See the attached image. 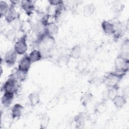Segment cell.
Wrapping results in <instances>:
<instances>
[{"label":"cell","instance_id":"1","mask_svg":"<svg viewBox=\"0 0 129 129\" xmlns=\"http://www.w3.org/2000/svg\"><path fill=\"white\" fill-rule=\"evenodd\" d=\"M55 44V41L53 36L48 34L46 32L37 36L35 43L37 49L39 50L42 53V58L44 55L45 56H48Z\"/></svg>","mask_w":129,"mask_h":129},{"label":"cell","instance_id":"2","mask_svg":"<svg viewBox=\"0 0 129 129\" xmlns=\"http://www.w3.org/2000/svg\"><path fill=\"white\" fill-rule=\"evenodd\" d=\"M126 74H120L115 72H109L103 78V83L107 87L118 86V84Z\"/></svg>","mask_w":129,"mask_h":129},{"label":"cell","instance_id":"3","mask_svg":"<svg viewBox=\"0 0 129 129\" xmlns=\"http://www.w3.org/2000/svg\"><path fill=\"white\" fill-rule=\"evenodd\" d=\"M19 82L12 74L7 81L4 83L2 87V91L8 92L16 94L19 90L20 87Z\"/></svg>","mask_w":129,"mask_h":129},{"label":"cell","instance_id":"4","mask_svg":"<svg viewBox=\"0 0 129 129\" xmlns=\"http://www.w3.org/2000/svg\"><path fill=\"white\" fill-rule=\"evenodd\" d=\"M115 72L120 74H126L129 69V59L118 55L114 60Z\"/></svg>","mask_w":129,"mask_h":129},{"label":"cell","instance_id":"5","mask_svg":"<svg viewBox=\"0 0 129 129\" xmlns=\"http://www.w3.org/2000/svg\"><path fill=\"white\" fill-rule=\"evenodd\" d=\"M14 49L19 55L24 54L28 49L27 44V35L24 34L15 42Z\"/></svg>","mask_w":129,"mask_h":129},{"label":"cell","instance_id":"6","mask_svg":"<svg viewBox=\"0 0 129 129\" xmlns=\"http://www.w3.org/2000/svg\"><path fill=\"white\" fill-rule=\"evenodd\" d=\"M47 23V19L43 18L37 21L31 25V29L32 32L37 36L45 32L46 25Z\"/></svg>","mask_w":129,"mask_h":129},{"label":"cell","instance_id":"7","mask_svg":"<svg viewBox=\"0 0 129 129\" xmlns=\"http://www.w3.org/2000/svg\"><path fill=\"white\" fill-rule=\"evenodd\" d=\"M15 6V5L11 4L7 12L4 16L8 23H11L16 19L19 18V14L16 11Z\"/></svg>","mask_w":129,"mask_h":129},{"label":"cell","instance_id":"8","mask_svg":"<svg viewBox=\"0 0 129 129\" xmlns=\"http://www.w3.org/2000/svg\"><path fill=\"white\" fill-rule=\"evenodd\" d=\"M17 53L14 49H10L6 52L4 56V61L9 67L13 66L17 59Z\"/></svg>","mask_w":129,"mask_h":129},{"label":"cell","instance_id":"9","mask_svg":"<svg viewBox=\"0 0 129 129\" xmlns=\"http://www.w3.org/2000/svg\"><path fill=\"white\" fill-rule=\"evenodd\" d=\"M115 27V32L113 34L114 39L118 40L123 36L126 31L127 27L126 25L122 22H118L114 24Z\"/></svg>","mask_w":129,"mask_h":129},{"label":"cell","instance_id":"10","mask_svg":"<svg viewBox=\"0 0 129 129\" xmlns=\"http://www.w3.org/2000/svg\"><path fill=\"white\" fill-rule=\"evenodd\" d=\"M20 6L22 9L27 15H31L35 10V5L32 1L23 0L20 2Z\"/></svg>","mask_w":129,"mask_h":129},{"label":"cell","instance_id":"11","mask_svg":"<svg viewBox=\"0 0 129 129\" xmlns=\"http://www.w3.org/2000/svg\"><path fill=\"white\" fill-rule=\"evenodd\" d=\"M31 63H32L31 62L29 55H25L20 60L18 63V69L28 72L31 67Z\"/></svg>","mask_w":129,"mask_h":129},{"label":"cell","instance_id":"12","mask_svg":"<svg viewBox=\"0 0 129 129\" xmlns=\"http://www.w3.org/2000/svg\"><path fill=\"white\" fill-rule=\"evenodd\" d=\"M15 94L8 92H4V94L1 98L2 105L5 107H9L11 105L14 98Z\"/></svg>","mask_w":129,"mask_h":129},{"label":"cell","instance_id":"13","mask_svg":"<svg viewBox=\"0 0 129 129\" xmlns=\"http://www.w3.org/2000/svg\"><path fill=\"white\" fill-rule=\"evenodd\" d=\"M24 109V107L19 103H16L14 104L11 111V114L12 118L13 119L19 118L23 112Z\"/></svg>","mask_w":129,"mask_h":129},{"label":"cell","instance_id":"14","mask_svg":"<svg viewBox=\"0 0 129 129\" xmlns=\"http://www.w3.org/2000/svg\"><path fill=\"white\" fill-rule=\"evenodd\" d=\"M118 55L124 58L129 59V40L127 38L125 39L122 42Z\"/></svg>","mask_w":129,"mask_h":129},{"label":"cell","instance_id":"15","mask_svg":"<svg viewBox=\"0 0 129 129\" xmlns=\"http://www.w3.org/2000/svg\"><path fill=\"white\" fill-rule=\"evenodd\" d=\"M101 27L104 33L107 35H113L115 32L114 23L108 21H103L101 23Z\"/></svg>","mask_w":129,"mask_h":129},{"label":"cell","instance_id":"16","mask_svg":"<svg viewBox=\"0 0 129 129\" xmlns=\"http://www.w3.org/2000/svg\"><path fill=\"white\" fill-rule=\"evenodd\" d=\"M112 101L116 108H120L126 103L127 99L122 95L117 94L112 99Z\"/></svg>","mask_w":129,"mask_h":129},{"label":"cell","instance_id":"17","mask_svg":"<svg viewBox=\"0 0 129 129\" xmlns=\"http://www.w3.org/2000/svg\"><path fill=\"white\" fill-rule=\"evenodd\" d=\"M88 118L89 115L86 112H80L74 117V121L76 125L81 126L84 125Z\"/></svg>","mask_w":129,"mask_h":129},{"label":"cell","instance_id":"18","mask_svg":"<svg viewBox=\"0 0 129 129\" xmlns=\"http://www.w3.org/2000/svg\"><path fill=\"white\" fill-rule=\"evenodd\" d=\"M58 25L54 22H48L46 25L45 32L52 36L56 35L58 33Z\"/></svg>","mask_w":129,"mask_h":129},{"label":"cell","instance_id":"19","mask_svg":"<svg viewBox=\"0 0 129 129\" xmlns=\"http://www.w3.org/2000/svg\"><path fill=\"white\" fill-rule=\"evenodd\" d=\"M71 58L69 54H60L57 59V64L59 67H64L67 66L69 63Z\"/></svg>","mask_w":129,"mask_h":129},{"label":"cell","instance_id":"20","mask_svg":"<svg viewBox=\"0 0 129 129\" xmlns=\"http://www.w3.org/2000/svg\"><path fill=\"white\" fill-rule=\"evenodd\" d=\"M82 54V48L79 44H76L72 47L69 53L71 58L77 59L81 57Z\"/></svg>","mask_w":129,"mask_h":129},{"label":"cell","instance_id":"21","mask_svg":"<svg viewBox=\"0 0 129 129\" xmlns=\"http://www.w3.org/2000/svg\"><path fill=\"white\" fill-rule=\"evenodd\" d=\"M29 103L32 106H35L40 101V96L38 92H34L31 93L28 97Z\"/></svg>","mask_w":129,"mask_h":129},{"label":"cell","instance_id":"22","mask_svg":"<svg viewBox=\"0 0 129 129\" xmlns=\"http://www.w3.org/2000/svg\"><path fill=\"white\" fill-rule=\"evenodd\" d=\"M28 55L32 63L37 62L42 58V55L41 51L37 49L33 50Z\"/></svg>","mask_w":129,"mask_h":129},{"label":"cell","instance_id":"23","mask_svg":"<svg viewBox=\"0 0 129 129\" xmlns=\"http://www.w3.org/2000/svg\"><path fill=\"white\" fill-rule=\"evenodd\" d=\"M28 72L21 70L17 68L15 72L13 74L14 76L20 82H24L27 78Z\"/></svg>","mask_w":129,"mask_h":129},{"label":"cell","instance_id":"24","mask_svg":"<svg viewBox=\"0 0 129 129\" xmlns=\"http://www.w3.org/2000/svg\"><path fill=\"white\" fill-rule=\"evenodd\" d=\"M107 106L106 102L102 100L96 104L94 107V111L97 113L102 114L105 112Z\"/></svg>","mask_w":129,"mask_h":129},{"label":"cell","instance_id":"25","mask_svg":"<svg viewBox=\"0 0 129 129\" xmlns=\"http://www.w3.org/2000/svg\"><path fill=\"white\" fill-rule=\"evenodd\" d=\"M92 99L93 95L92 93L90 92H86L82 96L81 99V102L84 107H86L88 104L90 103Z\"/></svg>","mask_w":129,"mask_h":129},{"label":"cell","instance_id":"26","mask_svg":"<svg viewBox=\"0 0 129 129\" xmlns=\"http://www.w3.org/2000/svg\"><path fill=\"white\" fill-rule=\"evenodd\" d=\"M119 89V87H107L106 90L107 93V95L109 100H111L117 95L118 91Z\"/></svg>","mask_w":129,"mask_h":129},{"label":"cell","instance_id":"27","mask_svg":"<svg viewBox=\"0 0 129 129\" xmlns=\"http://www.w3.org/2000/svg\"><path fill=\"white\" fill-rule=\"evenodd\" d=\"M95 11V7L92 4L86 5L84 8L83 12L85 16H90L92 15Z\"/></svg>","mask_w":129,"mask_h":129},{"label":"cell","instance_id":"28","mask_svg":"<svg viewBox=\"0 0 129 129\" xmlns=\"http://www.w3.org/2000/svg\"><path fill=\"white\" fill-rule=\"evenodd\" d=\"M9 6L6 1H1L0 2V14L1 17L5 16L9 9Z\"/></svg>","mask_w":129,"mask_h":129},{"label":"cell","instance_id":"29","mask_svg":"<svg viewBox=\"0 0 129 129\" xmlns=\"http://www.w3.org/2000/svg\"><path fill=\"white\" fill-rule=\"evenodd\" d=\"M49 120H50V118L49 116L47 114H44L40 121V127L41 128H46L47 127L49 123Z\"/></svg>","mask_w":129,"mask_h":129},{"label":"cell","instance_id":"30","mask_svg":"<svg viewBox=\"0 0 129 129\" xmlns=\"http://www.w3.org/2000/svg\"><path fill=\"white\" fill-rule=\"evenodd\" d=\"M16 31L12 29L8 32L6 34V37L9 41H14L16 38Z\"/></svg>","mask_w":129,"mask_h":129},{"label":"cell","instance_id":"31","mask_svg":"<svg viewBox=\"0 0 129 129\" xmlns=\"http://www.w3.org/2000/svg\"><path fill=\"white\" fill-rule=\"evenodd\" d=\"M87 66V63L85 60H82L79 61L78 64V69L80 71H83L86 69Z\"/></svg>","mask_w":129,"mask_h":129},{"label":"cell","instance_id":"32","mask_svg":"<svg viewBox=\"0 0 129 129\" xmlns=\"http://www.w3.org/2000/svg\"><path fill=\"white\" fill-rule=\"evenodd\" d=\"M113 8L116 12L120 11L121 10V9L122 8V4L119 2L115 1L113 3Z\"/></svg>","mask_w":129,"mask_h":129},{"label":"cell","instance_id":"33","mask_svg":"<svg viewBox=\"0 0 129 129\" xmlns=\"http://www.w3.org/2000/svg\"><path fill=\"white\" fill-rule=\"evenodd\" d=\"M48 3H49L50 5L51 6H57L60 4L63 3L62 1H58V0H50L48 1Z\"/></svg>","mask_w":129,"mask_h":129},{"label":"cell","instance_id":"34","mask_svg":"<svg viewBox=\"0 0 129 129\" xmlns=\"http://www.w3.org/2000/svg\"><path fill=\"white\" fill-rule=\"evenodd\" d=\"M129 95V87L128 86L125 87L122 91V95L127 99Z\"/></svg>","mask_w":129,"mask_h":129}]
</instances>
